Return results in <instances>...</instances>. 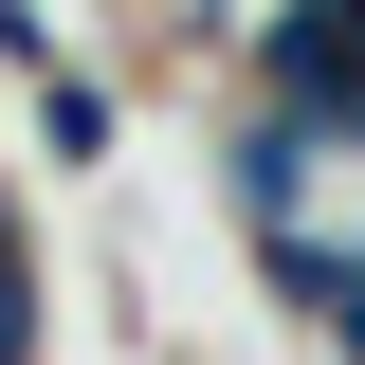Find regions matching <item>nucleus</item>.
<instances>
[{"instance_id":"obj_1","label":"nucleus","mask_w":365,"mask_h":365,"mask_svg":"<svg viewBox=\"0 0 365 365\" xmlns=\"http://www.w3.org/2000/svg\"><path fill=\"white\" fill-rule=\"evenodd\" d=\"M256 73L329 128H365V19H256Z\"/></svg>"},{"instance_id":"obj_2","label":"nucleus","mask_w":365,"mask_h":365,"mask_svg":"<svg viewBox=\"0 0 365 365\" xmlns=\"http://www.w3.org/2000/svg\"><path fill=\"white\" fill-rule=\"evenodd\" d=\"M19 73H37V128H55V165H91V146H110V91L55 55V19H37V55H19Z\"/></svg>"},{"instance_id":"obj_3","label":"nucleus","mask_w":365,"mask_h":365,"mask_svg":"<svg viewBox=\"0 0 365 365\" xmlns=\"http://www.w3.org/2000/svg\"><path fill=\"white\" fill-rule=\"evenodd\" d=\"M0 365H37V256L0 237Z\"/></svg>"},{"instance_id":"obj_4","label":"nucleus","mask_w":365,"mask_h":365,"mask_svg":"<svg viewBox=\"0 0 365 365\" xmlns=\"http://www.w3.org/2000/svg\"><path fill=\"white\" fill-rule=\"evenodd\" d=\"M347 365H365V347H347Z\"/></svg>"}]
</instances>
